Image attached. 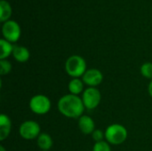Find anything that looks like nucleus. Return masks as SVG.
<instances>
[{"mask_svg": "<svg viewBox=\"0 0 152 151\" xmlns=\"http://www.w3.org/2000/svg\"><path fill=\"white\" fill-rule=\"evenodd\" d=\"M58 109L61 115L69 118H79L86 109L82 99L71 93L65 94L58 101Z\"/></svg>", "mask_w": 152, "mask_h": 151, "instance_id": "obj_1", "label": "nucleus"}, {"mask_svg": "<svg viewBox=\"0 0 152 151\" xmlns=\"http://www.w3.org/2000/svg\"><path fill=\"white\" fill-rule=\"evenodd\" d=\"M65 70L72 78H79L80 77H83L87 70L86 62L83 57L72 55L69 57L65 62Z\"/></svg>", "mask_w": 152, "mask_h": 151, "instance_id": "obj_2", "label": "nucleus"}, {"mask_svg": "<svg viewBox=\"0 0 152 151\" xmlns=\"http://www.w3.org/2000/svg\"><path fill=\"white\" fill-rule=\"evenodd\" d=\"M128 136L126 128L120 124H112L105 130L106 142L112 145H120L124 143Z\"/></svg>", "mask_w": 152, "mask_h": 151, "instance_id": "obj_3", "label": "nucleus"}, {"mask_svg": "<svg viewBox=\"0 0 152 151\" xmlns=\"http://www.w3.org/2000/svg\"><path fill=\"white\" fill-rule=\"evenodd\" d=\"M51 101L44 94H36L29 101V109L36 115H45L51 109Z\"/></svg>", "mask_w": 152, "mask_h": 151, "instance_id": "obj_4", "label": "nucleus"}, {"mask_svg": "<svg viewBox=\"0 0 152 151\" xmlns=\"http://www.w3.org/2000/svg\"><path fill=\"white\" fill-rule=\"evenodd\" d=\"M81 99L83 101L85 108L86 109L93 110L100 105L102 94L96 87H87L83 92Z\"/></svg>", "mask_w": 152, "mask_h": 151, "instance_id": "obj_5", "label": "nucleus"}, {"mask_svg": "<svg viewBox=\"0 0 152 151\" xmlns=\"http://www.w3.org/2000/svg\"><path fill=\"white\" fill-rule=\"evenodd\" d=\"M40 133V125L34 120L24 121L19 128V134L24 140L31 141L37 139Z\"/></svg>", "mask_w": 152, "mask_h": 151, "instance_id": "obj_6", "label": "nucleus"}, {"mask_svg": "<svg viewBox=\"0 0 152 151\" xmlns=\"http://www.w3.org/2000/svg\"><path fill=\"white\" fill-rule=\"evenodd\" d=\"M2 33L5 40L10 43H15L20 36L19 24L14 20H7L2 27Z\"/></svg>", "mask_w": 152, "mask_h": 151, "instance_id": "obj_7", "label": "nucleus"}, {"mask_svg": "<svg viewBox=\"0 0 152 151\" xmlns=\"http://www.w3.org/2000/svg\"><path fill=\"white\" fill-rule=\"evenodd\" d=\"M82 80L88 87H96L102 84L103 80V75L101 70L97 69H90L86 71L82 77Z\"/></svg>", "mask_w": 152, "mask_h": 151, "instance_id": "obj_8", "label": "nucleus"}, {"mask_svg": "<svg viewBox=\"0 0 152 151\" xmlns=\"http://www.w3.org/2000/svg\"><path fill=\"white\" fill-rule=\"evenodd\" d=\"M78 128L84 134H92L95 130L94 119L87 115H83L78 118Z\"/></svg>", "mask_w": 152, "mask_h": 151, "instance_id": "obj_9", "label": "nucleus"}, {"mask_svg": "<svg viewBox=\"0 0 152 151\" xmlns=\"http://www.w3.org/2000/svg\"><path fill=\"white\" fill-rule=\"evenodd\" d=\"M12 122L9 117L5 114L0 115V141H4L10 134Z\"/></svg>", "mask_w": 152, "mask_h": 151, "instance_id": "obj_10", "label": "nucleus"}, {"mask_svg": "<svg viewBox=\"0 0 152 151\" xmlns=\"http://www.w3.org/2000/svg\"><path fill=\"white\" fill-rule=\"evenodd\" d=\"M29 51L24 47L20 45H14L12 51V56L18 62H26L29 59Z\"/></svg>", "mask_w": 152, "mask_h": 151, "instance_id": "obj_11", "label": "nucleus"}, {"mask_svg": "<svg viewBox=\"0 0 152 151\" xmlns=\"http://www.w3.org/2000/svg\"><path fill=\"white\" fill-rule=\"evenodd\" d=\"M84 85L85 83L83 82L82 79L80 78H72L68 85V89L69 93L74 94V95H79L80 93H83L85 91L84 89Z\"/></svg>", "mask_w": 152, "mask_h": 151, "instance_id": "obj_12", "label": "nucleus"}, {"mask_svg": "<svg viewBox=\"0 0 152 151\" xmlns=\"http://www.w3.org/2000/svg\"><path fill=\"white\" fill-rule=\"evenodd\" d=\"M37 143L38 148L41 150H49L53 146V139L52 137L45 133H40L37 139Z\"/></svg>", "mask_w": 152, "mask_h": 151, "instance_id": "obj_13", "label": "nucleus"}, {"mask_svg": "<svg viewBox=\"0 0 152 151\" xmlns=\"http://www.w3.org/2000/svg\"><path fill=\"white\" fill-rule=\"evenodd\" d=\"M0 46H1V53H0V60H6L11 54H12L13 45L8 42L7 40L1 39L0 40Z\"/></svg>", "mask_w": 152, "mask_h": 151, "instance_id": "obj_14", "label": "nucleus"}, {"mask_svg": "<svg viewBox=\"0 0 152 151\" xmlns=\"http://www.w3.org/2000/svg\"><path fill=\"white\" fill-rule=\"evenodd\" d=\"M12 13V8L7 1H0V21L5 22L8 20Z\"/></svg>", "mask_w": 152, "mask_h": 151, "instance_id": "obj_15", "label": "nucleus"}, {"mask_svg": "<svg viewBox=\"0 0 152 151\" xmlns=\"http://www.w3.org/2000/svg\"><path fill=\"white\" fill-rule=\"evenodd\" d=\"M141 74L149 79H152V63L151 62H145L141 66L140 69Z\"/></svg>", "mask_w": 152, "mask_h": 151, "instance_id": "obj_16", "label": "nucleus"}, {"mask_svg": "<svg viewBox=\"0 0 152 151\" xmlns=\"http://www.w3.org/2000/svg\"><path fill=\"white\" fill-rule=\"evenodd\" d=\"M12 71V64L7 60H0V74L7 75Z\"/></svg>", "mask_w": 152, "mask_h": 151, "instance_id": "obj_17", "label": "nucleus"}, {"mask_svg": "<svg viewBox=\"0 0 152 151\" xmlns=\"http://www.w3.org/2000/svg\"><path fill=\"white\" fill-rule=\"evenodd\" d=\"M93 151H111V149L109 142L102 141L94 143L93 147Z\"/></svg>", "mask_w": 152, "mask_h": 151, "instance_id": "obj_18", "label": "nucleus"}, {"mask_svg": "<svg viewBox=\"0 0 152 151\" xmlns=\"http://www.w3.org/2000/svg\"><path fill=\"white\" fill-rule=\"evenodd\" d=\"M92 138L94 139V141L95 142H102V141H103V139L105 138V133H103L102 130L95 129V130L94 131V133H92Z\"/></svg>", "mask_w": 152, "mask_h": 151, "instance_id": "obj_19", "label": "nucleus"}, {"mask_svg": "<svg viewBox=\"0 0 152 151\" xmlns=\"http://www.w3.org/2000/svg\"><path fill=\"white\" fill-rule=\"evenodd\" d=\"M148 92H149V94L152 97V79L151 80L149 85H148Z\"/></svg>", "mask_w": 152, "mask_h": 151, "instance_id": "obj_20", "label": "nucleus"}, {"mask_svg": "<svg viewBox=\"0 0 152 151\" xmlns=\"http://www.w3.org/2000/svg\"><path fill=\"white\" fill-rule=\"evenodd\" d=\"M0 151H6V150L4 148V146H1V147H0Z\"/></svg>", "mask_w": 152, "mask_h": 151, "instance_id": "obj_21", "label": "nucleus"}, {"mask_svg": "<svg viewBox=\"0 0 152 151\" xmlns=\"http://www.w3.org/2000/svg\"><path fill=\"white\" fill-rule=\"evenodd\" d=\"M41 151H49V150H41Z\"/></svg>", "mask_w": 152, "mask_h": 151, "instance_id": "obj_22", "label": "nucleus"}]
</instances>
